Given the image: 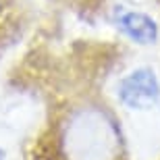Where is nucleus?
Masks as SVG:
<instances>
[{"instance_id":"f257e3e1","label":"nucleus","mask_w":160,"mask_h":160,"mask_svg":"<svg viewBox=\"0 0 160 160\" xmlns=\"http://www.w3.org/2000/svg\"><path fill=\"white\" fill-rule=\"evenodd\" d=\"M117 96L129 110H150L160 102V79L154 69L137 67L119 79Z\"/></svg>"},{"instance_id":"f03ea898","label":"nucleus","mask_w":160,"mask_h":160,"mask_svg":"<svg viewBox=\"0 0 160 160\" xmlns=\"http://www.w3.org/2000/svg\"><path fill=\"white\" fill-rule=\"evenodd\" d=\"M117 25H119V29L123 31L125 38H129L133 44H139V46H152L160 38L158 23L142 11L121 12L119 19H117Z\"/></svg>"},{"instance_id":"7ed1b4c3","label":"nucleus","mask_w":160,"mask_h":160,"mask_svg":"<svg viewBox=\"0 0 160 160\" xmlns=\"http://www.w3.org/2000/svg\"><path fill=\"white\" fill-rule=\"evenodd\" d=\"M0 160H4V154H2V152H0Z\"/></svg>"}]
</instances>
